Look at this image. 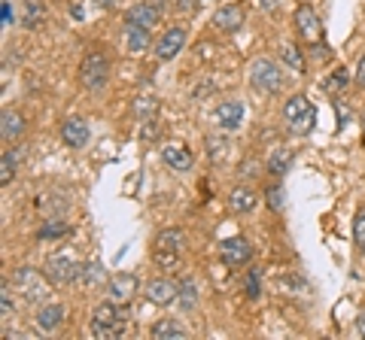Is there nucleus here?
<instances>
[{
    "label": "nucleus",
    "mask_w": 365,
    "mask_h": 340,
    "mask_svg": "<svg viewBox=\"0 0 365 340\" xmlns=\"http://www.w3.org/2000/svg\"><path fill=\"white\" fill-rule=\"evenodd\" d=\"M76 282L83 289L95 292L101 286H107L110 277H107V270H104V265H101V262H83V265H79V270H76Z\"/></svg>",
    "instance_id": "a211bd4d"
},
{
    "label": "nucleus",
    "mask_w": 365,
    "mask_h": 340,
    "mask_svg": "<svg viewBox=\"0 0 365 340\" xmlns=\"http://www.w3.org/2000/svg\"><path fill=\"white\" fill-rule=\"evenodd\" d=\"M49 277L43 274V270H37V267H19L16 274H13V289L25 298L28 304H37V301H43L46 294H49Z\"/></svg>",
    "instance_id": "39448f33"
},
{
    "label": "nucleus",
    "mask_w": 365,
    "mask_h": 340,
    "mask_svg": "<svg viewBox=\"0 0 365 340\" xmlns=\"http://www.w3.org/2000/svg\"><path fill=\"white\" fill-rule=\"evenodd\" d=\"M9 282H4V289H0V313H4V319H9V316L16 313V304H13V294H9Z\"/></svg>",
    "instance_id": "4c0bfd02"
},
{
    "label": "nucleus",
    "mask_w": 365,
    "mask_h": 340,
    "mask_svg": "<svg viewBox=\"0 0 365 340\" xmlns=\"http://www.w3.org/2000/svg\"><path fill=\"white\" fill-rule=\"evenodd\" d=\"M125 328H128V319H125V304L116 301H104L98 304L95 313H91V334L95 337H122Z\"/></svg>",
    "instance_id": "f257e3e1"
},
{
    "label": "nucleus",
    "mask_w": 365,
    "mask_h": 340,
    "mask_svg": "<svg viewBox=\"0 0 365 340\" xmlns=\"http://www.w3.org/2000/svg\"><path fill=\"white\" fill-rule=\"evenodd\" d=\"M158 137H162V124H158V119H146L140 124V143L153 146V143H158Z\"/></svg>",
    "instance_id": "2f4dec72"
},
{
    "label": "nucleus",
    "mask_w": 365,
    "mask_h": 340,
    "mask_svg": "<svg viewBox=\"0 0 365 340\" xmlns=\"http://www.w3.org/2000/svg\"><path fill=\"white\" fill-rule=\"evenodd\" d=\"M67 234V222L61 219H49V222H43L40 225V231H37V240H58V237Z\"/></svg>",
    "instance_id": "c756f323"
},
{
    "label": "nucleus",
    "mask_w": 365,
    "mask_h": 340,
    "mask_svg": "<svg viewBox=\"0 0 365 340\" xmlns=\"http://www.w3.org/2000/svg\"><path fill=\"white\" fill-rule=\"evenodd\" d=\"M259 207V191L253 186H235L228 191V210L235 213V216H247V213H253Z\"/></svg>",
    "instance_id": "2eb2a0df"
},
{
    "label": "nucleus",
    "mask_w": 365,
    "mask_h": 340,
    "mask_svg": "<svg viewBox=\"0 0 365 340\" xmlns=\"http://www.w3.org/2000/svg\"><path fill=\"white\" fill-rule=\"evenodd\" d=\"M353 331H356L359 337H365V313L356 316V322H353Z\"/></svg>",
    "instance_id": "79ce46f5"
},
{
    "label": "nucleus",
    "mask_w": 365,
    "mask_h": 340,
    "mask_svg": "<svg viewBox=\"0 0 365 340\" xmlns=\"http://www.w3.org/2000/svg\"><path fill=\"white\" fill-rule=\"evenodd\" d=\"M79 83H83L88 92H104L110 83V58L104 52L91 49L83 64H79Z\"/></svg>",
    "instance_id": "7ed1b4c3"
},
{
    "label": "nucleus",
    "mask_w": 365,
    "mask_h": 340,
    "mask_svg": "<svg viewBox=\"0 0 365 340\" xmlns=\"http://www.w3.org/2000/svg\"><path fill=\"white\" fill-rule=\"evenodd\" d=\"M295 31H299V37L307 43V46H326V31H323V21H319V16L314 13L311 6H295Z\"/></svg>",
    "instance_id": "423d86ee"
},
{
    "label": "nucleus",
    "mask_w": 365,
    "mask_h": 340,
    "mask_svg": "<svg viewBox=\"0 0 365 340\" xmlns=\"http://www.w3.org/2000/svg\"><path fill=\"white\" fill-rule=\"evenodd\" d=\"M280 4H283V0H259L262 9H274V6H280Z\"/></svg>",
    "instance_id": "c03bdc74"
},
{
    "label": "nucleus",
    "mask_w": 365,
    "mask_h": 340,
    "mask_svg": "<svg viewBox=\"0 0 365 340\" xmlns=\"http://www.w3.org/2000/svg\"><path fill=\"white\" fill-rule=\"evenodd\" d=\"M244 21H247V16H244V9L237 4L222 6V9H216L213 13V28L222 31V33H237L244 28Z\"/></svg>",
    "instance_id": "f3484780"
},
{
    "label": "nucleus",
    "mask_w": 365,
    "mask_h": 340,
    "mask_svg": "<svg viewBox=\"0 0 365 340\" xmlns=\"http://www.w3.org/2000/svg\"><path fill=\"white\" fill-rule=\"evenodd\" d=\"M277 286H280L283 292H289V294H299V292H304V289H307V282H304L302 277L289 274V277H277Z\"/></svg>",
    "instance_id": "f704fd0d"
},
{
    "label": "nucleus",
    "mask_w": 365,
    "mask_h": 340,
    "mask_svg": "<svg viewBox=\"0 0 365 340\" xmlns=\"http://www.w3.org/2000/svg\"><path fill=\"white\" fill-rule=\"evenodd\" d=\"M155 265L165 267V270H174L180 265V253H168V249H155Z\"/></svg>",
    "instance_id": "c9c22d12"
},
{
    "label": "nucleus",
    "mask_w": 365,
    "mask_h": 340,
    "mask_svg": "<svg viewBox=\"0 0 365 340\" xmlns=\"http://www.w3.org/2000/svg\"><path fill=\"white\" fill-rule=\"evenodd\" d=\"M140 292V280L134 274H113L107 282V298L116 304H128L134 301V294Z\"/></svg>",
    "instance_id": "9b49d317"
},
{
    "label": "nucleus",
    "mask_w": 365,
    "mask_h": 340,
    "mask_svg": "<svg viewBox=\"0 0 365 340\" xmlns=\"http://www.w3.org/2000/svg\"><path fill=\"white\" fill-rule=\"evenodd\" d=\"M265 201H268V207L274 210V213H280L283 210V203H287V198H283V186H268L265 188Z\"/></svg>",
    "instance_id": "72a5a7b5"
},
{
    "label": "nucleus",
    "mask_w": 365,
    "mask_h": 340,
    "mask_svg": "<svg viewBox=\"0 0 365 340\" xmlns=\"http://www.w3.org/2000/svg\"><path fill=\"white\" fill-rule=\"evenodd\" d=\"M195 4H201V6H204V4H213V0H195Z\"/></svg>",
    "instance_id": "de8ad7c7"
},
{
    "label": "nucleus",
    "mask_w": 365,
    "mask_h": 340,
    "mask_svg": "<svg viewBox=\"0 0 365 340\" xmlns=\"http://www.w3.org/2000/svg\"><path fill=\"white\" fill-rule=\"evenodd\" d=\"M122 46L128 55H140L153 46V40H150V28H143V25H134V21H125V28H122Z\"/></svg>",
    "instance_id": "4468645a"
},
{
    "label": "nucleus",
    "mask_w": 365,
    "mask_h": 340,
    "mask_svg": "<svg viewBox=\"0 0 365 340\" xmlns=\"http://www.w3.org/2000/svg\"><path fill=\"white\" fill-rule=\"evenodd\" d=\"M344 83H347V73L344 70H335L332 79H326V88H329V92H338V88H344Z\"/></svg>",
    "instance_id": "58836bf2"
},
{
    "label": "nucleus",
    "mask_w": 365,
    "mask_h": 340,
    "mask_svg": "<svg viewBox=\"0 0 365 340\" xmlns=\"http://www.w3.org/2000/svg\"><path fill=\"white\" fill-rule=\"evenodd\" d=\"M155 249H168V253H182L186 249V231L182 228H165L155 237Z\"/></svg>",
    "instance_id": "b1692460"
},
{
    "label": "nucleus",
    "mask_w": 365,
    "mask_h": 340,
    "mask_svg": "<svg viewBox=\"0 0 365 340\" xmlns=\"http://www.w3.org/2000/svg\"><path fill=\"white\" fill-rule=\"evenodd\" d=\"M150 334L158 337V340H182V337H189L186 325L177 322V319H158V322L150 328Z\"/></svg>",
    "instance_id": "5701e85b"
},
{
    "label": "nucleus",
    "mask_w": 365,
    "mask_h": 340,
    "mask_svg": "<svg viewBox=\"0 0 365 340\" xmlns=\"http://www.w3.org/2000/svg\"><path fill=\"white\" fill-rule=\"evenodd\" d=\"M95 4H98V6H101V9H110V6H113V4H116V0H95Z\"/></svg>",
    "instance_id": "49530a36"
},
{
    "label": "nucleus",
    "mask_w": 365,
    "mask_h": 340,
    "mask_svg": "<svg viewBox=\"0 0 365 340\" xmlns=\"http://www.w3.org/2000/svg\"><path fill=\"white\" fill-rule=\"evenodd\" d=\"M71 13H73V18H83V16H86V6H83V4H73Z\"/></svg>",
    "instance_id": "37998d69"
},
{
    "label": "nucleus",
    "mask_w": 365,
    "mask_h": 340,
    "mask_svg": "<svg viewBox=\"0 0 365 340\" xmlns=\"http://www.w3.org/2000/svg\"><path fill=\"white\" fill-rule=\"evenodd\" d=\"M61 140L71 146V149H86L91 140V128L83 116H67L61 122Z\"/></svg>",
    "instance_id": "9d476101"
},
{
    "label": "nucleus",
    "mask_w": 365,
    "mask_h": 340,
    "mask_svg": "<svg viewBox=\"0 0 365 340\" xmlns=\"http://www.w3.org/2000/svg\"><path fill=\"white\" fill-rule=\"evenodd\" d=\"M213 119L222 131H237L244 124V104L241 100H222V104L213 110Z\"/></svg>",
    "instance_id": "dca6fc26"
},
{
    "label": "nucleus",
    "mask_w": 365,
    "mask_h": 340,
    "mask_svg": "<svg viewBox=\"0 0 365 340\" xmlns=\"http://www.w3.org/2000/svg\"><path fill=\"white\" fill-rule=\"evenodd\" d=\"M244 167H247V170H241V176H244V179H250L253 174L259 176V167H262V164H259V161H244Z\"/></svg>",
    "instance_id": "ea45409f"
},
{
    "label": "nucleus",
    "mask_w": 365,
    "mask_h": 340,
    "mask_svg": "<svg viewBox=\"0 0 365 340\" xmlns=\"http://www.w3.org/2000/svg\"><path fill=\"white\" fill-rule=\"evenodd\" d=\"M244 286H247V298L256 301L259 294H262V277H259V270H250L247 280H244Z\"/></svg>",
    "instance_id": "e433bc0d"
},
{
    "label": "nucleus",
    "mask_w": 365,
    "mask_h": 340,
    "mask_svg": "<svg viewBox=\"0 0 365 340\" xmlns=\"http://www.w3.org/2000/svg\"><path fill=\"white\" fill-rule=\"evenodd\" d=\"M292 164V149H287V146H280V149H274L271 158H268V174L271 176H283Z\"/></svg>",
    "instance_id": "393cba45"
},
{
    "label": "nucleus",
    "mask_w": 365,
    "mask_h": 340,
    "mask_svg": "<svg viewBox=\"0 0 365 340\" xmlns=\"http://www.w3.org/2000/svg\"><path fill=\"white\" fill-rule=\"evenodd\" d=\"M134 116L146 122V119H155L158 116V97L153 95H137L134 97Z\"/></svg>",
    "instance_id": "bb28decb"
},
{
    "label": "nucleus",
    "mask_w": 365,
    "mask_h": 340,
    "mask_svg": "<svg viewBox=\"0 0 365 340\" xmlns=\"http://www.w3.org/2000/svg\"><path fill=\"white\" fill-rule=\"evenodd\" d=\"M280 64L289 67V70H295V73H304V58H302V52H299L295 43H283L280 46Z\"/></svg>",
    "instance_id": "a878e982"
},
{
    "label": "nucleus",
    "mask_w": 365,
    "mask_h": 340,
    "mask_svg": "<svg viewBox=\"0 0 365 340\" xmlns=\"http://www.w3.org/2000/svg\"><path fill=\"white\" fill-rule=\"evenodd\" d=\"M283 124L292 131V134H307L317 124V107L311 97L304 95H292L287 104H283Z\"/></svg>",
    "instance_id": "f03ea898"
},
{
    "label": "nucleus",
    "mask_w": 365,
    "mask_h": 340,
    "mask_svg": "<svg viewBox=\"0 0 365 340\" xmlns=\"http://www.w3.org/2000/svg\"><path fill=\"white\" fill-rule=\"evenodd\" d=\"M198 304V286L195 280H182L180 282V307L182 310H192Z\"/></svg>",
    "instance_id": "7c9ffc66"
},
{
    "label": "nucleus",
    "mask_w": 365,
    "mask_h": 340,
    "mask_svg": "<svg viewBox=\"0 0 365 340\" xmlns=\"http://www.w3.org/2000/svg\"><path fill=\"white\" fill-rule=\"evenodd\" d=\"M207 158L216 167L228 164V161H232V143H228L225 137H220V134H210V137H207Z\"/></svg>",
    "instance_id": "412c9836"
},
{
    "label": "nucleus",
    "mask_w": 365,
    "mask_h": 340,
    "mask_svg": "<svg viewBox=\"0 0 365 340\" xmlns=\"http://www.w3.org/2000/svg\"><path fill=\"white\" fill-rule=\"evenodd\" d=\"M250 258H253V246H250L247 237L235 234V237H225V240L220 243V262L225 267H244L250 265Z\"/></svg>",
    "instance_id": "6e6552de"
},
{
    "label": "nucleus",
    "mask_w": 365,
    "mask_h": 340,
    "mask_svg": "<svg viewBox=\"0 0 365 340\" xmlns=\"http://www.w3.org/2000/svg\"><path fill=\"white\" fill-rule=\"evenodd\" d=\"M21 134H25V116L16 110L0 112V137H4V143H16Z\"/></svg>",
    "instance_id": "aec40b11"
},
{
    "label": "nucleus",
    "mask_w": 365,
    "mask_h": 340,
    "mask_svg": "<svg viewBox=\"0 0 365 340\" xmlns=\"http://www.w3.org/2000/svg\"><path fill=\"white\" fill-rule=\"evenodd\" d=\"M21 21H25V28H40L43 21H46V6L37 4V0H28L25 4V16H21Z\"/></svg>",
    "instance_id": "cd10ccee"
},
{
    "label": "nucleus",
    "mask_w": 365,
    "mask_h": 340,
    "mask_svg": "<svg viewBox=\"0 0 365 340\" xmlns=\"http://www.w3.org/2000/svg\"><path fill=\"white\" fill-rule=\"evenodd\" d=\"M353 76H356V83L365 88V55L359 58V64H356V70H353Z\"/></svg>",
    "instance_id": "a19ab883"
},
{
    "label": "nucleus",
    "mask_w": 365,
    "mask_h": 340,
    "mask_svg": "<svg viewBox=\"0 0 365 340\" xmlns=\"http://www.w3.org/2000/svg\"><path fill=\"white\" fill-rule=\"evenodd\" d=\"M16 170H19V155L16 152H4V158H0V186H9L16 179Z\"/></svg>",
    "instance_id": "c85d7f7f"
},
{
    "label": "nucleus",
    "mask_w": 365,
    "mask_h": 340,
    "mask_svg": "<svg viewBox=\"0 0 365 340\" xmlns=\"http://www.w3.org/2000/svg\"><path fill=\"white\" fill-rule=\"evenodd\" d=\"M162 161L174 170V174H189L192 164H195V155L182 140H168L162 146Z\"/></svg>",
    "instance_id": "1a4fd4ad"
},
{
    "label": "nucleus",
    "mask_w": 365,
    "mask_h": 340,
    "mask_svg": "<svg viewBox=\"0 0 365 340\" xmlns=\"http://www.w3.org/2000/svg\"><path fill=\"white\" fill-rule=\"evenodd\" d=\"M362 131H365V112H362Z\"/></svg>",
    "instance_id": "09e8293b"
},
{
    "label": "nucleus",
    "mask_w": 365,
    "mask_h": 340,
    "mask_svg": "<svg viewBox=\"0 0 365 340\" xmlns=\"http://www.w3.org/2000/svg\"><path fill=\"white\" fill-rule=\"evenodd\" d=\"M76 270L79 265L67 253H52L43 265V274L49 277L52 286H71V282H76Z\"/></svg>",
    "instance_id": "0eeeda50"
},
{
    "label": "nucleus",
    "mask_w": 365,
    "mask_h": 340,
    "mask_svg": "<svg viewBox=\"0 0 365 340\" xmlns=\"http://www.w3.org/2000/svg\"><path fill=\"white\" fill-rule=\"evenodd\" d=\"M158 18H162V6L150 4V0H140V4H134L128 13H125V21H134V25H143V28L158 25Z\"/></svg>",
    "instance_id": "6ab92c4d"
},
{
    "label": "nucleus",
    "mask_w": 365,
    "mask_h": 340,
    "mask_svg": "<svg viewBox=\"0 0 365 340\" xmlns=\"http://www.w3.org/2000/svg\"><path fill=\"white\" fill-rule=\"evenodd\" d=\"M250 85L262 95H277L283 88V64L271 58H256L250 64Z\"/></svg>",
    "instance_id": "20e7f679"
},
{
    "label": "nucleus",
    "mask_w": 365,
    "mask_h": 340,
    "mask_svg": "<svg viewBox=\"0 0 365 340\" xmlns=\"http://www.w3.org/2000/svg\"><path fill=\"white\" fill-rule=\"evenodd\" d=\"M64 307L61 304H46L43 310H37V328H43V331H55V328L64 325Z\"/></svg>",
    "instance_id": "4be33fe9"
},
{
    "label": "nucleus",
    "mask_w": 365,
    "mask_h": 340,
    "mask_svg": "<svg viewBox=\"0 0 365 340\" xmlns=\"http://www.w3.org/2000/svg\"><path fill=\"white\" fill-rule=\"evenodd\" d=\"M177 6L186 9V13H189V9H195V4H192V0H177Z\"/></svg>",
    "instance_id": "a18cd8bd"
},
{
    "label": "nucleus",
    "mask_w": 365,
    "mask_h": 340,
    "mask_svg": "<svg viewBox=\"0 0 365 340\" xmlns=\"http://www.w3.org/2000/svg\"><path fill=\"white\" fill-rule=\"evenodd\" d=\"M353 246L365 253V210H359L356 216H353Z\"/></svg>",
    "instance_id": "473e14b6"
},
{
    "label": "nucleus",
    "mask_w": 365,
    "mask_h": 340,
    "mask_svg": "<svg viewBox=\"0 0 365 340\" xmlns=\"http://www.w3.org/2000/svg\"><path fill=\"white\" fill-rule=\"evenodd\" d=\"M186 40H189L186 28H180V25L168 28V31L162 33V40L155 43V58H158V61H170V58H177L180 49L186 46Z\"/></svg>",
    "instance_id": "f8f14e48"
},
{
    "label": "nucleus",
    "mask_w": 365,
    "mask_h": 340,
    "mask_svg": "<svg viewBox=\"0 0 365 340\" xmlns=\"http://www.w3.org/2000/svg\"><path fill=\"white\" fill-rule=\"evenodd\" d=\"M146 298H150L155 307H168L170 301H177L180 298V282H174V280H168V277H155V280H150L146 282Z\"/></svg>",
    "instance_id": "ddd939ff"
}]
</instances>
